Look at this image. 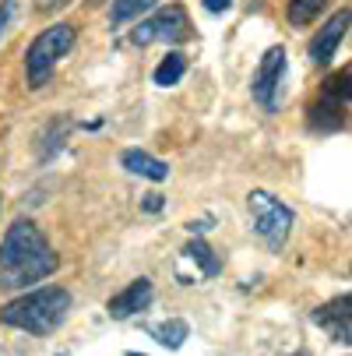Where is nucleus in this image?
I'll list each match as a JSON object with an SVG mask.
<instances>
[{"label": "nucleus", "instance_id": "f257e3e1", "mask_svg": "<svg viewBox=\"0 0 352 356\" xmlns=\"http://www.w3.org/2000/svg\"><path fill=\"white\" fill-rule=\"evenodd\" d=\"M57 272V254L35 222H15L0 243V289H18Z\"/></svg>", "mask_w": 352, "mask_h": 356}, {"label": "nucleus", "instance_id": "f03ea898", "mask_svg": "<svg viewBox=\"0 0 352 356\" xmlns=\"http://www.w3.org/2000/svg\"><path fill=\"white\" fill-rule=\"evenodd\" d=\"M67 314H71V293L60 289V286L25 293V296L0 307V321L11 325V328H22V332H32V335L57 332L67 321Z\"/></svg>", "mask_w": 352, "mask_h": 356}, {"label": "nucleus", "instance_id": "7ed1b4c3", "mask_svg": "<svg viewBox=\"0 0 352 356\" xmlns=\"http://www.w3.org/2000/svg\"><path fill=\"white\" fill-rule=\"evenodd\" d=\"M74 25H53L46 29L25 54V78H28V88H42L49 81V74H53L57 60L67 54V49L74 46Z\"/></svg>", "mask_w": 352, "mask_h": 356}, {"label": "nucleus", "instance_id": "20e7f679", "mask_svg": "<svg viewBox=\"0 0 352 356\" xmlns=\"http://www.w3.org/2000/svg\"><path fill=\"white\" fill-rule=\"evenodd\" d=\"M246 209H250V222H254V233L265 236L268 247H282L289 240V229H292V209L282 205V201L268 191H250L246 197Z\"/></svg>", "mask_w": 352, "mask_h": 356}, {"label": "nucleus", "instance_id": "39448f33", "mask_svg": "<svg viewBox=\"0 0 352 356\" xmlns=\"http://www.w3.org/2000/svg\"><path fill=\"white\" fill-rule=\"evenodd\" d=\"M190 35H194V32H190L187 11H183L180 4H173V8H162L159 15H152V18L137 22V29L131 32V42H134V46H148V42H183V39H190Z\"/></svg>", "mask_w": 352, "mask_h": 356}, {"label": "nucleus", "instance_id": "423d86ee", "mask_svg": "<svg viewBox=\"0 0 352 356\" xmlns=\"http://www.w3.org/2000/svg\"><path fill=\"white\" fill-rule=\"evenodd\" d=\"M285 67H289V57H285L282 46H271L268 54L261 57V64H258V74H254V99H258L265 110H278V95H282Z\"/></svg>", "mask_w": 352, "mask_h": 356}, {"label": "nucleus", "instance_id": "0eeeda50", "mask_svg": "<svg viewBox=\"0 0 352 356\" xmlns=\"http://www.w3.org/2000/svg\"><path fill=\"white\" fill-rule=\"evenodd\" d=\"M314 321H317L321 328H328L331 339L349 342V339H352V296L342 293L338 300L328 303V307H317V311H314Z\"/></svg>", "mask_w": 352, "mask_h": 356}, {"label": "nucleus", "instance_id": "6e6552de", "mask_svg": "<svg viewBox=\"0 0 352 356\" xmlns=\"http://www.w3.org/2000/svg\"><path fill=\"white\" fill-rule=\"evenodd\" d=\"M345 32H349V8H342L335 18H328V25L314 35V42H310V60H314V64H328V60L338 54Z\"/></svg>", "mask_w": 352, "mask_h": 356}, {"label": "nucleus", "instance_id": "1a4fd4ad", "mask_svg": "<svg viewBox=\"0 0 352 356\" xmlns=\"http://www.w3.org/2000/svg\"><path fill=\"white\" fill-rule=\"evenodd\" d=\"M187 265H194V272L187 275V286L190 282H201V279H215L219 275V258H215V250L205 243V240H190L183 250H180V265L176 268H187Z\"/></svg>", "mask_w": 352, "mask_h": 356}, {"label": "nucleus", "instance_id": "9d476101", "mask_svg": "<svg viewBox=\"0 0 352 356\" xmlns=\"http://www.w3.org/2000/svg\"><path fill=\"white\" fill-rule=\"evenodd\" d=\"M148 303H152V279H144V275H141V279H134L124 293H117V296L110 300V318L124 321V318L144 311Z\"/></svg>", "mask_w": 352, "mask_h": 356}, {"label": "nucleus", "instance_id": "9b49d317", "mask_svg": "<svg viewBox=\"0 0 352 356\" xmlns=\"http://www.w3.org/2000/svg\"><path fill=\"white\" fill-rule=\"evenodd\" d=\"M120 163H124V170H131L134 177H144V180H166L169 177V166L156 156H148V152H141V148H127L120 156Z\"/></svg>", "mask_w": 352, "mask_h": 356}, {"label": "nucleus", "instance_id": "f8f14e48", "mask_svg": "<svg viewBox=\"0 0 352 356\" xmlns=\"http://www.w3.org/2000/svg\"><path fill=\"white\" fill-rule=\"evenodd\" d=\"M159 0H113V11H110V25H127L134 18H141L144 11H152Z\"/></svg>", "mask_w": 352, "mask_h": 356}, {"label": "nucleus", "instance_id": "ddd939ff", "mask_svg": "<svg viewBox=\"0 0 352 356\" xmlns=\"http://www.w3.org/2000/svg\"><path fill=\"white\" fill-rule=\"evenodd\" d=\"M342 110H345V103L324 95L317 106H310V124L314 127H342Z\"/></svg>", "mask_w": 352, "mask_h": 356}, {"label": "nucleus", "instance_id": "4468645a", "mask_svg": "<svg viewBox=\"0 0 352 356\" xmlns=\"http://www.w3.org/2000/svg\"><path fill=\"white\" fill-rule=\"evenodd\" d=\"M152 335H156V342H159V346H166V349H180V346H183V339L190 335V328H187V321H183V318H169V321L156 325V328H152Z\"/></svg>", "mask_w": 352, "mask_h": 356}, {"label": "nucleus", "instance_id": "2eb2a0df", "mask_svg": "<svg viewBox=\"0 0 352 356\" xmlns=\"http://www.w3.org/2000/svg\"><path fill=\"white\" fill-rule=\"evenodd\" d=\"M183 71H187V60H183V54H169V57H162V64L156 67V85H162V88H169V85H176L180 78H183Z\"/></svg>", "mask_w": 352, "mask_h": 356}, {"label": "nucleus", "instance_id": "dca6fc26", "mask_svg": "<svg viewBox=\"0 0 352 356\" xmlns=\"http://www.w3.org/2000/svg\"><path fill=\"white\" fill-rule=\"evenodd\" d=\"M324 8H328V0H289V22L292 25H310Z\"/></svg>", "mask_w": 352, "mask_h": 356}, {"label": "nucleus", "instance_id": "f3484780", "mask_svg": "<svg viewBox=\"0 0 352 356\" xmlns=\"http://www.w3.org/2000/svg\"><path fill=\"white\" fill-rule=\"evenodd\" d=\"M11 15H15V0H0V35L8 32V25H11Z\"/></svg>", "mask_w": 352, "mask_h": 356}, {"label": "nucleus", "instance_id": "a211bd4d", "mask_svg": "<svg viewBox=\"0 0 352 356\" xmlns=\"http://www.w3.org/2000/svg\"><path fill=\"white\" fill-rule=\"evenodd\" d=\"M71 0H35V11H42V15H49V11H57V8H67Z\"/></svg>", "mask_w": 352, "mask_h": 356}, {"label": "nucleus", "instance_id": "6ab92c4d", "mask_svg": "<svg viewBox=\"0 0 352 356\" xmlns=\"http://www.w3.org/2000/svg\"><path fill=\"white\" fill-rule=\"evenodd\" d=\"M144 209H148V212H159V209H162V194H148V197H144Z\"/></svg>", "mask_w": 352, "mask_h": 356}, {"label": "nucleus", "instance_id": "aec40b11", "mask_svg": "<svg viewBox=\"0 0 352 356\" xmlns=\"http://www.w3.org/2000/svg\"><path fill=\"white\" fill-rule=\"evenodd\" d=\"M229 4H233V0H205V8H208L212 15H219V11H226Z\"/></svg>", "mask_w": 352, "mask_h": 356}, {"label": "nucleus", "instance_id": "412c9836", "mask_svg": "<svg viewBox=\"0 0 352 356\" xmlns=\"http://www.w3.org/2000/svg\"><path fill=\"white\" fill-rule=\"evenodd\" d=\"M187 229H190V233H205V229H208V219H190Z\"/></svg>", "mask_w": 352, "mask_h": 356}, {"label": "nucleus", "instance_id": "4be33fe9", "mask_svg": "<svg viewBox=\"0 0 352 356\" xmlns=\"http://www.w3.org/2000/svg\"><path fill=\"white\" fill-rule=\"evenodd\" d=\"M88 4H92V8H99V4H103V0H88Z\"/></svg>", "mask_w": 352, "mask_h": 356}, {"label": "nucleus", "instance_id": "5701e85b", "mask_svg": "<svg viewBox=\"0 0 352 356\" xmlns=\"http://www.w3.org/2000/svg\"><path fill=\"white\" fill-rule=\"evenodd\" d=\"M296 356H310V353H296Z\"/></svg>", "mask_w": 352, "mask_h": 356}, {"label": "nucleus", "instance_id": "b1692460", "mask_svg": "<svg viewBox=\"0 0 352 356\" xmlns=\"http://www.w3.org/2000/svg\"><path fill=\"white\" fill-rule=\"evenodd\" d=\"M127 356H141V353H127Z\"/></svg>", "mask_w": 352, "mask_h": 356}]
</instances>
